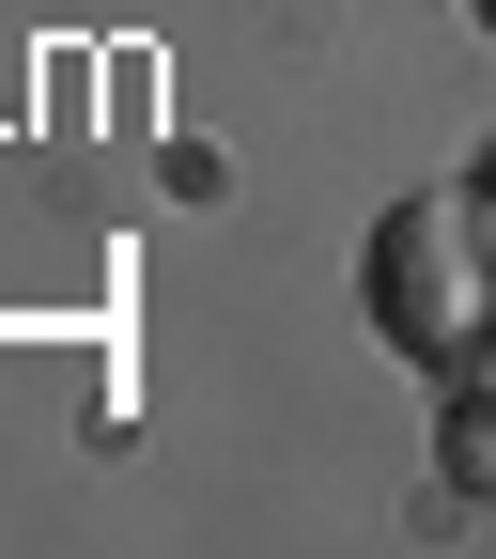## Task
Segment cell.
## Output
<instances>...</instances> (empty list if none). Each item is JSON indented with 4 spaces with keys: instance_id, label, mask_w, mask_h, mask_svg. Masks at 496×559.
Wrapping results in <instances>:
<instances>
[{
    "instance_id": "2",
    "label": "cell",
    "mask_w": 496,
    "mask_h": 559,
    "mask_svg": "<svg viewBox=\"0 0 496 559\" xmlns=\"http://www.w3.org/2000/svg\"><path fill=\"white\" fill-rule=\"evenodd\" d=\"M435 481H450V498H496V373L435 389Z\"/></svg>"
},
{
    "instance_id": "1",
    "label": "cell",
    "mask_w": 496,
    "mask_h": 559,
    "mask_svg": "<svg viewBox=\"0 0 496 559\" xmlns=\"http://www.w3.org/2000/svg\"><path fill=\"white\" fill-rule=\"evenodd\" d=\"M358 311H373L388 358L435 373V389L496 373V202H481V187H419V202H388L373 249H358Z\"/></svg>"
},
{
    "instance_id": "3",
    "label": "cell",
    "mask_w": 496,
    "mask_h": 559,
    "mask_svg": "<svg viewBox=\"0 0 496 559\" xmlns=\"http://www.w3.org/2000/svg\"><path fill=\"white\" fill-rule=\"evenodd\" d=\"M465 187H481V202H496V156H481V171H465Z\"/></svg>"
},
{
    "instance_id": "4",
    "label": "cell",
    "mask_w": 496,
    "mask_h": 559,
    "mask_svg": "<svg viewBox=\"0 0 496 559\" xmlns=\"http://www.w3.org/2000/svg\"><path fill=\"white\" fill-rule=\"evenodd\" d=\"M465 16H481V32H496V0H465Z\"/></svg>"
}]
</instances>
